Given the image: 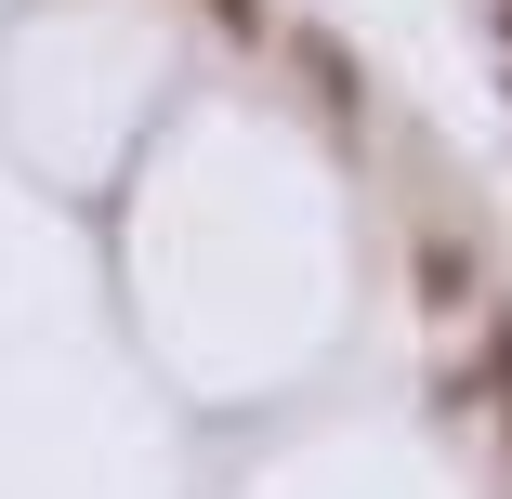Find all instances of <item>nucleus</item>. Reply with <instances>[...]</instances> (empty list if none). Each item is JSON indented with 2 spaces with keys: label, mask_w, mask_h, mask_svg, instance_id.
Returning <instances> with one entry per match:
<instances>
[]
</instances>
